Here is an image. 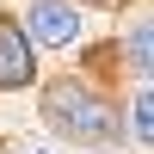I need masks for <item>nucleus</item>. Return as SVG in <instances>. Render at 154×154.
I'll use <instances>...</instances> for the list:
<instances>
[{
  "mask_svg": "<svg viewBox=\"0 0 154 154\" xmlns=\"http://www.w3.org/2000/svg\"><path fill=\"white\" fill-rule=\"evenodd\" d=\"M43 117L56 123L68 142H111V136H117V105H105V99H99L93 86H80V80L49 86Z\"/></svg>",
  "mask_w": 154,
  "mask_h": 154,
  "instance_id": "1",
  "label": "nucleus"
},
{
  "mask_svg": "<svg viewBox=\"0 0 154 154\" xmlns=\"http://www.w3.org/2000/svg\"><path fill=\"white\" fill-rule=\"evenodd\" d=\"M25 37H31V49L37 43H49V49H68L74 37H80V12L68 6V0H37L31 12H25V25H19Z\"/></svg>",
  "mask_w": 154,
  "mask_h": 154,
  "instance_id": "2",
  "label": "nucleus"
},
{
  "mask_svg": "<svg viewBox=\"0 0 154 154\" xmlns=\"http://www.w3.org/2000/svg\"><path fill=\"white\" fill-rule=\"evenodd\" d=\"M37 80V49H31V37L19 31V19H0V86H31Z\"/></svg>",
  "mask_w": 154,
  "mask_h": 154,
  "instance_id": "3",
  "label": "nucleus"
},
{
  "mask_svg": "<svg viewBox=\"0 0 154 154\" xmlns=\"http://www.w3.org/2000/svg\"><path fill=\"white\" fill-rule=\"evenodd\" d=\"M130 130H136V142H148V136H154V105H148V93L136 99V117H130Z\"/></svg>",
  "mask_w": 154,
  "mask_h": 154,
  "instance_id": "4",
  "label": "nucleus"
},
{
  "mask_svg": "<svg viewBox=\"0 0 154 154\" xmlns=\"http://www.w3.org/2000/svg\"><path fill=\"white\" fill-rule=\"evenodd\" d=\"M130 62H136V68H148V25H136V37H130Z\"/></svg>",
  "mask_w": 154,
  "mask_h": 154,
  "instance_id": "5",
  "label": "nucleus"
}]
</instances>
